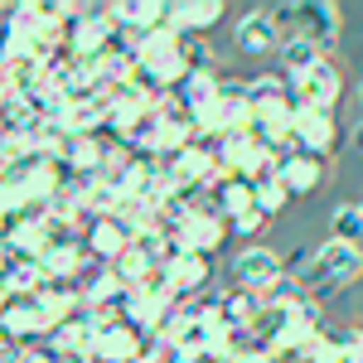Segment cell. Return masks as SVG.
I'll return each instance as SVG.
<instances>
[{
  "mask_svg": "<svg viewBox=\"0 0 363 363\" xmlns=\"http://www.w3.org/2000/svg\"><path fill=\"white\" fill-rule=\"evenodd\" d=\"M213 208H218V213H223L228 223H233L238 213H247V208H257V189H252V184L242 179V174H228L223 184L213 189Z\"/></svg>",
  "mask_w": 363,
  "mask_h": 363,
  "instance_id": "22",
  "label": "cell"
},
{
  "mask_svg": "<svg viewBox=\"0 0 363 363\" xmlns=\"http://www.w3.org/2000/svg\"><path fill=\"white\" fill-rule=\"evenodd\" d=\"M10 301H15V296H10V286H5V277H0V315L10 310Z\"/></svg>",
  "mask_w": 363,
  "mask_h": 363,
  "instance_id": "36",
  "label": "cell"
},
{
  "mask_svg": "<svg viewBox=\"0 0 363 363\" xmlns=\"http://www.w3.org/2000/svg\"><path fill=\"white\" fill-rule=\"evenodd\" d=\"M150 267H155V262H150V257H140L136 247H131V252H121V257L112 262V272L121 277V286H126V291H136L140 281L150 277Z\"/></svg>",
  "mask_w": 363,
  "mask_h": 363,
  "instance_id": "26",
  "label": "cell"
},
{
  "mask_svg": "<svg viewBox=\"0 0 363 363\" xmlns=\"http://www.w3.org/2000/svg\"><path fill=\"white\" fill-rule=\"evenodd\" d=\"M20 363H58V359L49 349H39V344H25V349H20Z\"/></svg>",
  "mask_w": 363,
  "mask_h": 363,
  "instance_id": "33",
  "label": "cell"
},
{
  "mask_svg": "<svg viewBox=\"0 0 363 363\" xmlns=\"http://www.w3.org/2000/svg\"><path fill=\"white\" fill-rule=\"evenodd\" d=\"M39 301V310H44V320H49V335H54L58 325H68V320H78V315H87L83 306V286H49L44 296H34Z\"/></svg>",
  "mask_w": 363,
  "mask_h": 363,
  "instance_id": "15",
  "label": "cell"
},
{
  "mask_svg": "<svg viewBox=\"0 0 363 363\" xmlns=\"http://www.w3.org/2000/svg\"><path fill=\"white\" fill-rule=\"evenodd\" d=\"M223 20V0H174L165 10V25L179 34H203Z\"/></svg>",
  "mask_w": 363,
  "mask_h": 363,
  "instance_id": "12",
  "label": "cell"
},
{
  "mask_svg": "<svg viewBox=\"0 0 363 363\" xmlns=\"http://www.w3.org/2000/svg\"><path fill=\"white\" fill-rule=\"evenodd\" d=\"M97 330V325H92ZM140 359V330H131L126 320L102 325L92 335V363H136Z\"/></svg>",
  "mask_w": 363,
  "mask_h": 363,
  "instance_id": "10",
  "label": "cell"
},
{
  "mask_svg": "<svg viewBox=\"0 0 363 363\" xmlns=\"http://www.w3.org/2000/svg\"><path fill=\"white\" fill-rule=\"evenodd\" d=\"M218 306H223V325L233 335H252V325H257V315H262V296H252V291H228L218 296Z\"/></svg>",
  "mask_w": 363,
  "mask_h": 363,
  "instance_id": "20",
  "label": "cell"
},
{
  "mask_svg": "<svg viewBox=\"0 0 363 363\" xmlns=\"http://www.w3.org/2000/svg\"><path fill=\"white\" fill-rule=\"evenodd\" d=\"M339 92H344V73H339V63H330V58L315 63L301 78H291V102L296 107H310V112H335Z\"/></svg>",
  "mask_w": 363,
  "mask_h": 363,
  "instance_id": "4",
  "label": "cell"
},
{
  "mask_svg": "<svg viewBox=\"0 0 363 363\" xmlns=\"http://www.w3.org/2000/svg\"><path fill=\"white\" fill-rule=\"evenodd\" d=\"M58 363H92V359H58Z\"/></svg>",
  "mask_w": 363,
  "mask_h": 363,
  "instance_id": "39",
  "label": "cell"
},
{
  "mask_svg": "<svg viewBox=\"0 0 363 363\" xmlns=\"http://www.w3.org/2000/svg\"><path fill=\"white\" fill-rule=\"evenodd\" d=\"M286 203H291V194H286V184H281V179H272V184H257V213H262V218H277V213H286Z\"/></svg>",
  "mask_w": 363,
  "mask_h": 363,
  "instance_id": "29",
  "label": "cell"
},
{
  "mask_svg": "<svg viewBox=\"0 0 363 363\" xmlns=\"http://www.w3.org/2000/svg\"><path fill=\"white\" fill-rule=\"evenodd\" d=\"M320 179H325V160L301 155V150L281 155V184H286V194H291V199H296V194H315Z\"/></svg>",
  "mask_w": 363,
  "mask_h": 363,
  "instance_id": "16",
  "label": "cell"
},
{
  "mask_svg": "<svg viewBox=\"0 0 363 363\" xmlns=\"http://www.w3.org/2000/svg\"><path fill=\"white\" fill-rule=\"evenodd\" d=\"M330 238L335 242H363V208L359 203H335L330 208Z\"/></svg>",
  "mask_w": 363,
  "mask_h": 363,
  "instance_id": "25",
  "label": "cell"
},
{
  "mask_svg": "<svg viewBox=\"0 0 363 363\" xmlns=\"http://www.w3.org/2000/svg\"><path fill=\"white\" fill-rule=\"evenodd\" d=\"M0 335H10L15 344H25V339H49V320H44L39 301H10V310L0 315Z\"/></svg>",
  "mask_w": 363,
  "mask_h": 363,
  "instance_id": "13",
  "label": "cell"
},
{
  "mask_svg": "<svg viewBox=\"0 0 363 363\" xmlns=\"http://www.w3.org/2000/svg\"><path fill=\"white\" fill-rule=\"evenodd\" d=\"M218 83H223V73H218V68H203V73H189L174 97H179L184 107H203V102H218Z\"/></svg>",
  "mask_w": 363,
  "mask_h": 363,
  "instance_id": "24",
  "label": "cell"
},
{
  "mask_svg": "<svg viewBox=\"0 0 363 363\" xmlns=\"http://www.w3.org/2000/svg\"><path fill=\"white\" fill-rule=\"evenodd\" d=\"M359 97H363V87H359Z\"/></svg>",
  "mask_w": 363,
  "mask_h": 363,
  "instance_id": "41",
  "label": "cell"
},
{
  "mask_svg": "<svg viewBox=\"0 0 363 363\" xmlns=\"http://www.w3.org/2000/svg\"><path fill=\"white\" fill-rule=\"evenodd\" d=\"M165 272H169V281H174V291H179V301H189V296H199V291L208 286L213 262L199 257V252H179V257H169V262H165Z\"/></svg>",
  "mask_w": 363,
  "mask_h": 363,
  "instance_id": "14",
  "label": "cell"
},
{
  "mask_svg": "<svg viewBox=\"0 0 363 363\" xmlns=\"http://www.w3.org/2000/svg\"><path fill=\"white\" fill-rule=\"evenodd\" d=\"M174 238H179V247L184 252H199V257H208V252H218L223 247V238H228V218L208 203V208H199V213H189L184 223L174 228Z\"/></svg>",
  "mask_w": 363,
  "mask_h": 363,
  "instance_id": "6",
  "label": "cell"
},
{
  "mask_svg": "<svg viewBox=\"0 0 363 363\" xmlns=\"http://www.w3.org/2000/svg\"><path fill=\"white\" fill-rule=\"evenodd\" d=\"M233 281H238V291H252V296L267 301V291L286 281V262H281V252L262 247V242H247L233 257Z\"/></svg>",
  "mask_w": 363,
  "mask_h": 363,
  "instance_id": "3",
  "label": "cell"
},
{
  "mask_svg": "<svg viewBox=\"0 0 363 363\" xmlns=\"http://www.w3.org/2000/svg\"><path fill=\"white\" fill-rule=\"evenodd\" d=\"M20 349H25V344H15L10 335H0V363H20Z\"/></svg>",
  "mask_w": 363,
  "mask_h": 363,
  "instance_id": "34",
  "label": "cell"
},
{
  "mask_svg": "<svg viewBox=\"0 0 363 363\" xmlns=\"http://www.w3.org/2000/svg\"><path fill=\"white\" fill-rule=\"evenodd\" d=\"M359 208H363V203H359Z\"/></svg>",
  "mask_w": 363,
  "mask_h": 363,
  "instance_id": "42",
  "label": "cell"
},
{
  "mask_svg": "<svg viewBox=\"0 0 363 363\" xmlns=\"http://www.w3.org/2000/svg\"><path fill=\"white\" fill-rule=\"evenodd\" d=\"M267 223H272V218H262L257 208H247V213H238V218L228 223V233H238V238H262V233H267Z\"/></svg>",
  "mask_w": 363,
  "mask_h": 363,
  "instance_id": "31",
  "label": "cell"
},
{
  "mask_svg": "<svg viewBox=\"0 0 363 363\" xmlns=\"http://www.w3.org/2000/svg\"><path fill=\"white\" fill-rule=\"evenodd\" d=\"M315 63H325V49H320V44H310L301 34H286V39H281V73H286V83L301 78V73H310Z\"/></svg>",
  "mask_w": 363,
  "mask_h": 363,
  "instance_id": "21",
  "label": "cell"
},
{
  "mask_svg": "<svg viewBox=\"0 0 363 363\" xmlns=\"http://www.w3.org/2000/svg\"><path fill=\"white\" fill-rule=\"evenodd\" d=\"M315 257L325 267V296H335V291H344V286H354L363 277V252L354 242H335L330 238L325 247H315Z\"/></svg>",
  "mask_w": 363,
  "mask_h": 363,
  "instance_id": "9",
  "label": "cell"
},
{
  "mask_svg": "<svg viewBox=\"0 0 363 363\" xmlns=\"http://www.w3.org/2000/svg\"><path fill=\"white\" fill-rule=\"evenodd\" d=\"M165 10L169 5H160V0H116L112 5V20L121 29H126V34H150V29H160L165 25Z\"/></svg>",
  "mask_w": 363,
  "mask_h": 363,
  "instance_id": "17",
  "label": "cell"
},
{
  "mask_svg": "<svg viewBox=\"0 0 363 363\" xmlns=\"http://www.w3.org/2000/svg\"><path fill=\"white\" fill-rule=\"evenodd\" d=\"M169 344V363H203L208 359V344H203V325H199L194 306L184 301L179 306V315L165 325V335H160Z\"/></svg>",
  "mask_w": 363,
  "mask_h": 363,
  "instance_id": "5",
  "label": "cell"
},
{
  "mask_svg": "<svg viewBox=\"0 0 363 363\" xmlns=\"http://www.w3.org/2000/svg\"><path fill=\"white\" fill-rule=\"evenodd\" d=\"M179 58H184V68H189V73L213 68V49H208V39H203V34H179Z\"/></svg>",
  "mask_w": 363,
  "mask_h": 363,
  "instance_id": "28",
  "label": "cell"
},
{
  "mask_svg": "<svg viewBox=\"0 0 363 363\" xmlns=\"http://www.w3.org/2000/svg\"><path fill=\"white\" fill-rule=\"evenodd\" d=\"M39 262H44L49 281H58V286H78L83 262H87V247H83V242H58V247H49Z\"/></svg>",
  "mask_w": 363,
  "mask_h": 363,
  "instance_id": "19",
  "label": "cell"
},
{
  "mask_svg": "<svg viewBox=\"0 0 363 363\" xmlns=\"http://www.w3.org/2000/svg\"><path fill=\"white\" fill-rule=\"evenodd\" d=\"M335 344H339V363H363V330H359V325L339 330Z\"/></svg>",
  "mask_w": 363,
  "mask_h": 363,
  "instance_id": "30",
  "label": "cell"
},
{
  "mask_svg": "<svg viewBox=\"0 0 363 363\" xmlns=\"http://www.w3.org/2000/svg\"><path fill=\"white\" fill-rule=\"evenodd\" d=\"M0 165H5V140H0Z\"/></svg>",
  "mask_w": 363,
  "mask_h": 363,
  "instance_id": "40",
  "label": "cell"
},
{
  "mask_svg": "<svg viewBox=\"0 0 363 363\" xmlns=\"http://www.w3.org/2000/svg\"><path fill=\"white\" fill-rule=\"evenodd\" d=\"M272 20L286 25L291 34H301L310 44H320V49H330L339 34H344V10L330 5V0H291V5H272Z\"/></svg>",
  "mask_w": 363,
  "mask_h": 363,
  "instance_id": "1",
  "label": "cell"
},
{
  "mask_svg": "<svg viewBox=\"0 0 363 363\" xmlns=\"http://www.w3.org/2000/svg\"><path fill=\"white\" fill-rule=\"evenodd\" d=\"M277 97H291V83L281 73H262V78H247V102L262 107V102H277Z\"/></svg>",
  "mask_w": 363,
  "mask_h": 363,
  "instance_id": "27",
  "label": "cell"
},
{
  "mask_svg": "<svg viewBox=\"0 0 363 363\" xmlns=\"http://www.w3.org/2000/svg\"><path fill=\"white\" fill-rule=\"evenodd\" d=\"M121 39V25L112 20V5H87L68 29V54L73 58H102Z\"/></svg>",
  "mask_w": 363,
  "mask_h": 363,
  "instance_id": "2",
  "label": "cell"
},
{
  "mask_svg": "<svg viewBox=\"0 0 363 363\" xmlns=\"http://www.w3.org/2000/svg\"><path fill=\"white\" fill-rule=\"evenodd\" d=\"M0 58L5 63H25V58H39V44H34V34H29L15 15H5L0 20Z\"/></svg>",
  "mask_w": 363,
  "mask_h": 363,
  "instance_id": "23",
  "label": "cell"
},
{
  "mask_svg": "<svg viewBox=\"0 0 363 363\" xmlns=\"http://www.w3.org/2000/svg\"><path fill=\"white\" fill-rule=\"evenodd\" d=\"M354 150H363V121L354 126Z\"/></svg>",
  "mask_w": 363,
  "mask_h": 363,
  "instance_id": "37",
  "label": "cell"
},
{
  "mask_svg": "<svg viewBox=\"0 0 363 363\" xmlns=\"http://www.w3.org/2000/svg\"><path fill=\"white\" fill-rule=\"evenodd\" d=\"M136 363H169V344L160 335H140V359Z\"/></svg>",
  "mask_w": 363,
  "mask_h": 363,
  "instance_id": "32",
  "label": "cell"
},
{
  "mask_svg": "<svg viewBox=\"0 0 363 363\" xmlns=\"http://www.w3.org/2000/svg\"><path fill=\"white\" fill-rule=\"evenodd\" d=\"M5 102H15V87H10V63L0 58V107H5Z\"/></svg>",
  "mask_w": 363,
  "mask_h": 363,
  "instance_id": "35",
  "label": "cell"
},
{
  "mask_svg": "<svg viewBox=\"0 0 363 363\" xmlns=\"http://www.w3.org/2000/svg\"><path fill=\"white\" fill-rule=\"evenodd\" d=\"M233 39H238V49L247 58H267L272 49L281 54V39H286V34H281V25L272 20V10H247V15L233 25Z\"/></svg>",
  "mask_w": 363,
  "mask_h": 363,
  "instance_id": "7",
  "label": "cell"
},
{
  "mask_svg": "<svg viewBox=\"0 0 363 363\" xmlns=\"http://www.w3.org/2000/svg\"><path fill=\"white\" fill-rule=\"evenodd\" d=\"M83 247H87V257H97V267H112L121 252H131V233H126V223H116V218H97L83 233Z\"/></svg>",
  "mask_w": 363,
  "mask_h": 363,
  "instance_id": "11",
  "label": "cell"
},
{
  "mask_svg": "<svg viewBox=\"0 0 363 363\" xmlns=\"http://www.w3.org/2000/svg\"><path fill=\"white\" fill-rule=\"evenodd\" d=\"M0 15H15V5H5V0H0Z\"/></svg>",
  "mask_w": 363,
  "mask_h": 363,
  "instance_id": "38",
  "label": "cell"
},
{
  "mask_svg": "<svg viewBox=\"0 0 363 363\" xmlns=\"http://www.w3.org/2000/svg\"><path fill=\"white\" fill-rule=\"evenodd\" d=\"M92 320L78 315V320H68V325H58L54 335H49V354L54 359H92Z\"/></svg>",
  "mask_w": 363,
  "mask_h": 363,
  "instance_id": "18",
  "label": "cell"
},
{
  "mask_svg": "<svg viewBox=\"0 0 363 363\" xmlns=\"http://www.w3.org/2000/svg\"><path fill=\"white\" fill-rule=\"evenodd\" d=\"M335 145H339L335 112H310V107H296V150H301V155L325 160Z\"/></svg>",
  "mask_w": 363,
  "mask_h": 363,
  "instance_id": "8",
  "label": "cell"
}]
</instances>
